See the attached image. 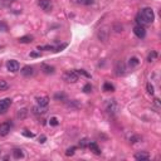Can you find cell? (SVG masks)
Returning <instances> with one entry per match:
<instances>
[{"label": "cell", "instance_id": "277c9868", "mask_svg": "<svg viewBox=\"0 0 161 161\" xmlns=\"http://www.w3.org/2000/svg\"><path fill=\"white\" fill-rule=\"evenodd\" d=\"M115 73H116V75H118V77H121V75H124L126 73V65H125V63L122 61H117V62H116Z\"/></svg>", "mask_w": 161, "mask_h": 161}, {"label": "cell", "instance_id": "3957f363", "mask_svg": "<svg viewBox=\"0 0 161 161\" xmlns=\"http://www.w3.org/2000/svg\"><path fill=\"white\" fill-rule=\"evenodd\" d=\"M63 78H64V81L68 82V83H75V82L78 81V78H79V74L77 73V71H68L64 73Z\"/></svg>", "mask_w": 161, "mask_h": 161}, {"label": "cell", "instance_id": "f1b7e54d", "mask_svg": "<svg viewBox=\"0 0 161 161\" xmlns=\"http://www.w3.org/2000/svg\"><path fill=\"white\" fill-rule=\"evenodd\" d=\"M138 141H141V137H140V136H132V137L130 138V142H131V144L138 142Z\"/></svg>", "mask_w": 161, "mask_h": 161}, {"label": "cell", "instance_id": "52a82bcc", "mask_svg": "<svg viewBox=\"0 0 161 161\" xmlns=\"http://www.w3.org/2000/svg\"><path fill=\"white\" fill-rule=\"evenodd\" d=\"M10 128H11V124L10 122H3L0 124V136H6V135L10 132Z\"/></svg>", "mask_w": 161, "mask_h": 161}, {"label": "cell", "instance_id": "ffe728a7", "mask_svg": "<svg viewBox=\"0 0 161 161\" xmlns=\"http://www.w3.org/2000/svg\"><path fill=\"white\" fill-rule=\"evenodd\" d=\"M103 91H105V92H113V91H115V87H113V84H111L110 82H105V84H103Z\"/></svg>", "mask_w": 161, "mask_h": 161}, {"label": "cell", "instance_id": "d6986e66", "mask_svg": "<svg viewBox=\"0 0 161 161\" xmlns=\"http://www.w3.org/2000/svg\"><path fill=\"white\" fill-rule=\"evenodd\" d=\"M42 69L45 74H53L54 73V68L50 67V65H47V64H43L42 65Z\"/></svg>", "mask_w": 161, "mask_h": 161}, {"label": "cell", "instance_id": "cb8c5ba5", "mask_svg": "<svg viewBox=\"0 0 161 161\" xmlns=\"http://www.w3.org/2000/svg\"><path fill=\"white\" fill-rule=\"evenodd\" d=\"M9 88V83L4 79H0V91H6Z\"/></svg>", "mask_w": 161, "mask_h": 161}, {"label": "cell", "instance_id": "5bb4252c", "mask_svg": "<svg viewBox=\"0 0 161 161\" xmlns=\"http://www.w3.org/2000/svg\"><path fill=\"white\" fill-rule=\"evenodd\" d=\"M28 113H29V111H28L27 108H20L18 111V113H17V117L19 120H24V118L28 117Z\"/></svg>", "mask_w": 161, "mask_h": 161}, {"label": "cell", "instance_id": "5b68a950", "mask_svg": "<svg viewBox=\"0 0 161 161\" xmlns=\"http://www.w3.org/2000/svg\"><path fill=\"white\" fill-rule=\"evenodd\" d=\"M38 6L44 11H50L53 8V4L50 0H39L38 1Z\"/></svg>", "mask_w": 161, "mask_h": 161}, {"label": "cell", "instance_id": "4fadbf2b", "mask_svg": "<svg viewBox=\"0 0 161 161\" xmlns=\"http://www.w3.org/2000/svg\"><path fill=\"white\" fill-rule=\"evenodd\" d=\"M37 103L40 107H47L49 103V98L47 96H42V97H37Z\"/></svg>", "mask_w": 161, "mask_h": 161}, {"label": "cell", "instance_id": "4316f807", "mask_svg": "<svg viewBox=\"0 0 161 161\" xmlns=\"http://www.w3.org/2000/svg\"><path fill=\"white\" fill-rule=\"evenodd\" d=\"M74 151H75V147H71V149H68L67 151H65V155H67V156L74 155Z\"/></svg>", "mask_w": 161, "mask_h": 161}, {"label": "cell", "instance_id": "7c38bea8", "mask_svg": "<svg viewBox=\"0 0 161 161\" xmlns=\"http://www.w3.org/2000/svg\"><path fill=\"white\" fill-rule=\"evenodd\" d=\"M135 159L138 160V161H145V160L150 159V155H149V152H146V151H138V152L135 154Z\"/></svg>", "mask_w": 161, "mask_h": 161}, {"label": "cell", "instance_id": "f35d334b", "mask_svg": "<svg viewBox=\"0 0 161 161\" xmlns=\"http://www.w3.org/2000/svg\"><path fill=\"white\" fill-rule=\"evenodd\" d=\"M1 1H11V0H1Z\"/></svg>", "mask_w": 161, "mask_h": 161}, {"label": "cell", "instance_id": "ba28073f", "mask_svg": "<svg viewBox=\"0 0 161 161\" xmlns=\"http://www.w3.org/2000/svg\"><path fill=\"white\" fill-rule=\"evenodd\" d=\"M6 68H8V71L11 72V73H17L19 71V68H20V65H19V63L17 61H8Z\"/></svg>", "mask_w": 161, "mask_h": 161}, {"label": "cell", "instance_id": "74e56055", "mask_svg": "<svg viewBox=\"0 0 161 161\" xmlns=\"http://www.w3.org/2000/svg\"><path fill=\"white\" fill-rule=\"evenodd\" d=\"M45 140H47V137H45V136H40V137H39V142H42V144H43V142H45Z\"/></svg>", "mask_w": 161, "mask_h": 161}, {"label": "cell", "instance_id": "44dd1931", "mask_svg": "<svg viewBox=\"0 0 161 161\" xmlns=\"http://www.w3.org/2000/svg\"><path fill=\"white\" fill-rule=\"evenodd\" d=\"M67 107L71 110H77V108H79L81 106L77 101H71V102H67Z\"/></svg>", "mask_w": 161, "mask_h": 161}, {"label": "cell", "instance_id": "f546056e", "mask_svg": "<svg viewBox=\"0 0 161 161\" xmlns=\"http://www.w3.org/2000/svg\"><path fill=\"white\" fill-rule=\"evenodd\" d=\"M77 73H78V74H81V75H84V77H87V78H90V77H91V75L88 74L86 71H83V69H78Z\"/></svg>", "mask_w": 161, "mask_h": 161}, {"label": "cell", "instance_id": "ac0fdd59", "mask_svg": "<svg viewBox=\"0 0 161 161\" xmlns=\"http://www.w3.org/2000/svg\"><path fill=\"white\" fill-rule=\"evenodd\" d=\"M138 63H140V61H138V58H136V57H131V58L128 59V65H130L131 68H135L136 65H138Z\"/></svg>", "mask_w": 161, "mask_h": 161}, {"label": "cell", "instance_id": "7a4b0ae2", "mask_svg": "<svg viewBox=\"0 0 161 161\" xmlns=\"http://www.w3.org/2000/svg\"><path fill=\"white\" fill-rule=\"evenodd\" d=\"M106 111L108 115L111 116H115L118 113V105L115 100H110L106 102Z\"/></svg>", "mask_w": 161, "mask_h": 161}, {"label": "cell", "instance_id": "d4e9b609", "mask_svg": "<svg viewBox=\"0 0 161 161\" xmlns=\"http://www.w3.org/2000/svg\"><path fill=\"white\" fill-rule=\"evenodd\" d=\"M113 29H115L116 33H121V31L124 30V27H122L120 23H115L113 24Z\"/></svg>", "mask_w": 161, "mask_h": 161}, {"label": "cell", "instance_id": "1f68e13d", "mask_svg": "<svg viewBox=\"0 0 161 161\" xmlns=\"http://www.w3.org/2000/svg\"><path fill=\"white\" fill-rule=\"evenodd\" d=\"M49 124L52 125V126H57V125L59 124V122H58V120H57L55 117H52V118L49 120Z\"/></svg>", "mask_w": 161, "mask_h": 161}, {"label": "cell", "instance_id": "8d00e7d4", "mask_svg": "<svg viewBox=\"0 0 161 161\" xmlns=\"http://www.w3.org/2000/svg\"><path fill=\"white\" fill-rule=\"evenodd\" d=\"M30 57H40V53H38V52H33V53H30Z\"/></svg>", "mask_w": 161, "mask_h": 161}, {"label": "cell", "instance_id": "ab89813d", "mask_svg": "<svg viewBox=\"0 0 161 161\" xmlns=\"http://www.w3.org/2000/svg\"><path fill=\"white\" fill-rule=\"evenodd\" d=\"M3 48H4V47H3V45H0V49H3Z\"/></svg>", "mask_w": 161, "mask_h": 161}, {"label": "cell", "instance_id": "603a6c76", "mask_svg": "<svg viewBox=\"0 0 161 161\" xmlns=\"http://www.w3.org/2000/svg\"><path fill=\"white\" fill-rule=\"evenodd\" d=\"M156 58H157V53L155 50H152L149 54V57H147V62H154V61H156Z\"/></svg>", "mask_w": 161, "mask_h": 161}, {"label": "cell", "instance_id": "6da1fadb", "mask_svg": "<svg viewBox=\"0 0 161 161\" xmlns=\"http://www.w3.org/2000/svg\"><path fill=\"white\" fill-rule=\"evenodd\" d=\"M140 17L142 18L145 24H150V23H152L154 19H155V14H154V10L151 8H144L140 13Z\"/></svg>", "mask_w": 161, "mask_h": 161}, {"label": "cell", "instance_id": "8fae6325", "mask_svg": "<svg viewBox=\"0 0 161 161\" xmlns=\"http://www.w3.org/2000/svg\"><path fill=\"white\" fill-rule=\"evenodd\" d=\"M20 73L24 75V77H31V75L34 74V68L31 67V65H24L23 68H21Z\"/></svg>", "mask_w": 161, "mask_h": 161}, {"label": "cell", "instance_id": "d590c367", "mask_svg": "<svg viewBox=\"0 0 161 161\" xmlns=\"http://www.w3.org/2000/svg\"><path fill=\"white\" fill-rule=\"evenodd\" d=\"M55 98H57V100H59V98H61V100H65V96H64V94H62V93H61V94L57 93V94H55Z\"/></svg>", "mask_w": 161, "mask_h": 161}, {"label": "cell", "instance_id": "836d02e7", "mask_svg": "<svg viewBox=\"0 0 161 161\" xmlns=\"http://www.w3.org/2000/svg\"><path fill=\"white\" fill-rule=\"evenodd\" d=\"M87 144H88V140L87 138H83V140L79 142V145H81V147H84V146H87Z\"/></svg>", "mask_w": 161, "mask_h": 161}, {"label": "cell", "instance_id": "8992f818", "mask_svg": "<svg viewBox=\"0 0 161 161\" xmlns=\"http://www.w3.org/2000/svg\"><path fill=\"white\" fill-rule=\"evenodd\" d=\"M11 105L10 98H3L0 100V113H5L9 110V107Z\"/></svg>", "mask_w": 161, "mask_h": 161}, {"label": "cell", "instance_id": "484cf974", "mask_svg": "<svg viewBox=\"0 0 161 161\" xmlns=\"http://www.w3.org/2000/svg\"><path fill=\"white\" fill-rule=\"evenodd\" d=\"M146 88H147V92H149L150 94H154V93H155V90H154V86H152V84H151V83H147Z\"/></svg>", "mask_w": 161, "mask_h": 161}, {"label": "cell", "instance_id": "d6a6232c", "mask_svg": "<svg viewBox=\"0 0 161 161\" xmlns=\"http://www.w3.org/2000/svg\"><path fill=\"white\" fill-rule=\"evenodd\" d=\"M23 135H24L25 137H34V134H33V132H29L28 130H24V131H23Z\"/></svg>", "mask_w": 161, "mask_h": 161}, {"label": "cell", "instance_id": "30bf717a", "mask_svg": "<svg viewBox=\"0 0 161 161\" xmlns=\"http://www.w3.org/2000/svg\"><path fill=\"white\" fill-rule=\"evenodd\" d=\"M97 38L101 40V42H107L108 40V30L106 29V28H102V29H100L97 31Z\"/></svg>", "mask_w": 161, "mask_h": 161}, {"label": "cell", "instance_id": "e0dca14e", "mask_svg": "<svg viewBox=\"0 0 161 161\" xmlns=\"http://www.w3.org/2000/svg\"><path fill=\"white\" fill-rule=\"evenodd\" d=\"M18 40H19V43H23V44L31 43V42H33V37H30V35H24V37H20Z\"/></svg>", "mask_w": 161, "mask_h": 161}, {"label": "cell", "instance_id": "e575fe53", "mask_svg": "<svg viewBox=\"0 0 161 161\" xmlns=\"http://www.w3.org/2000/svg\"><path fill=\"white\" fill-rule=\"evenodd\" d=\"M82 3H83V4H86V5H92L94 3V0H82Z\"/></svg>", "mask_w": 161, "mask_h": 161}, {"label": "cell", "instance_id": "9a60e30c", "mask_svg": "<svg viewBox=\"0 0 161 161\" xmlns=\"http://www.w3.org/2000/svg\"><path fill=\"white\" fill-rule=\"evenodd\" d=\"M88 147H90L91 151H93L96 155H101V150L96 142H88Z\"/></svg>", "mask_w": 161, "mask_h": 161}, {"label": "cell", "instance_id": "83f0119b", "mask_svg": "<svg viewBox=\"0 0 161 161\" xmlns=\"http://www.w3.org/2000/svg\"><path fill=\"white\" fill-rule=\"evenodd\" d=\"M83 91H84L86 93H90L91 91H92V86H91V83H87L86 86L83 87Z\"/></svg>", "mask_w": 161, "mask_h": 161}, {"label": "cell", "instance_id": "7402d4cb", "mask_svg": "<svg viewBox=\"0 0 161 161\" xmlns=\"http://www.w3.org/2000/svg\"><path fill=\"white\" fill-rule=\"evenodd\" d=\"M33 112L35 115H44L45 113V107H40V106H37L33 108Z\"/></svg>", "mask_w": 161, "mask_h": 161}, {"label": "cell", "instance_id": "2e32d148", "mask_svg": "<svg viewBox=\"0 0 161 161\" xmlns=\"http://www.w3.org/2000/svg\"><path fill=\"white\" fill-rule=\"evenodd\" d=\"M13 157H14V159H17V160L23 159V157H24L23 150H20V149H14V150H13Z\"/></svg>", "mask_w": 161, "mask_h": 161}, {"label": "cell", "instance_id": "4dcf8cb0", "mask_svg": "<svg viewBox=\"0 0 161 161\" xmlns=\"http://www.w3.org/2000/svg\"><path fill=\"white\" fill-rule=\"evenodd\" d=\"M0 31H8V25L3 21H0Z\"/></svg>", "mask_w": 161, "mask_h": 161}, {"label": "cell", "instance_id": "9c48e42d", "mask_svg": "<svg viewBox=\"0 0 161 161\" xmlns=\"http://www.w3.org/2000/svg\"><path fill=\"white\" fill-rule=\"evenodd\" d=\"M134 33H135V35L137 38H140V39L146 37V29H145L142 25H136V27L134 28Z\"/></svg>", "mask_w": 161, "mask_h": 161}]
</instances>
